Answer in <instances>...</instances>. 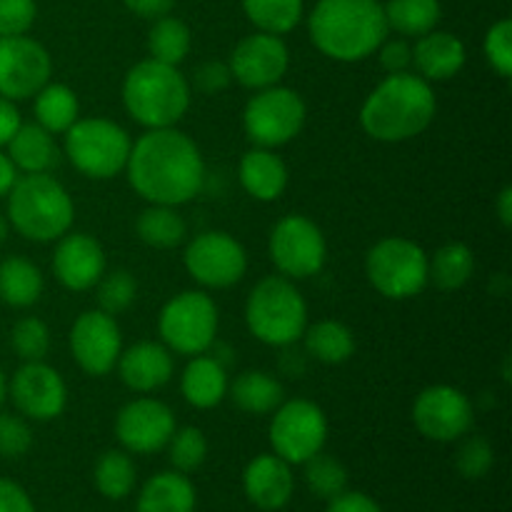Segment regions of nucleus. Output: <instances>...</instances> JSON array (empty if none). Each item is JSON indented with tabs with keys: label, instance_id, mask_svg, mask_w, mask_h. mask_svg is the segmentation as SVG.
Returning <instances> with one entry per match:
<instances>
[{
	"label": "nucleus",
	"instance_id": "nucleus-43",
	"mask_svg": "<svg viewBox=\"0 0 512 512\" xmlns=\"http://www.w3.org/2000/svg\"><path fill=\"white\" fill-rule=\"evenodd\" d=\"M483 53L490 68L500 75V78H510L512 75V20L503 18L495 25H490L483 40Z\"/></svg>",
	"mask_w": 512,
	"mask_h": 512
},
{
	"label": "nucleus",
	"instance_id": "nucleus-20",
	"mask_svg": "<svg viewBox=\"0 0 512 512\" xmlns=\"http://www.w3.org/2000/svg\"><path fill=\"white\" fill-rule=\"evenodd\" d=\"M105 273V250L93 235L65 233L53 253V275L63 288L83 293L98 285Z\"/></svg>",
	"mask_w": 512,
	"mask_h": 512
},
{
	"label": "nucleus",
	"instance_id": "nucleus-35",
	"mask_svg": "<svg viewBox=\"0 0 512 512\" xmlns=\"http://www.w3.org/2000/svg\"><path fill=\"white\" fill-rule=\"evenodd\" d=\"M193 33L180 18L165 15L153 20V28L148 33V53L150 58L165 65H180L190 53Z\"/></svg>",
	"mask_w": 512,
	"mask_h": 512
},
{
	"label": "nucleus",
	"instance_id": "nucleus-40",
	"mask_svg": "<svg viewBox=\"0 0 512 512\" xmlns=\"http://www.w3.org/2000/svg\"><path fill=\"white\" fill-rule=\"evenodd\" d=\"M10 345L23 363H38L50 350V330L40 318H20L10 330Z\"/></svg>",
	"mask_w": 512,
	"mask_h": 512
},
{
	"label": "nucleus",
	"instance_id": "nucleus-51",
	"mask_svg": "<svg viewBox=\"0 0 512 512\" xmlns=\"http://www.w3.org/2000/svg\"><path fill=\"white\" fill-rule=\"evenodd\" d=\"M20 123H23V120H20V113L18 108H15L13 100L0 95V148L8 145V140L13 138L15 130L20 128Z\"/></svg>",
	"mask_w": 512,
	"mask_h": 512
},
{
	"label": "nucleus",
	"instance_id": "nucleus-13",
	"mask_svg": "<svg viewBox=\"0 0 512 512\" xmlns=\"http://www.w3.org/2000/svg\"><path fill=\"white\" fill-rule=\"evenodd\" d=\"M185 270L203 288H233L248 273V253L233 235L208 230L195 235L183 253Z\"/></svg>",
	"mask_w": 512,
	"mask_h": 512
},
{
	"label": "nucleus",
	"instance_id": "nucleus-11",
	"mask_svg": "<svg viewBox=\"0 0 512 512\" xmlns=\"http://www.w3.org/2000/svg\"><path fill=\"white\" fill-rule=\"evenodd\" d=\"M268 253L275 270L288 280L318 275L328 260V243L318 225L305 215H285L270 230Z\"/></svg>",
	"mask_w": 512,
	"mask_h": 512
},
{
	"label": "nucleus",
	"instance_id": "nucleus-29",
	"mask_svg": "<svg viewBox=\"0 0 512 512\" xmlns=\"http://www.w3.org/2000/svg\"><path fill=\"white\" fill-rule=\"evenodd\" d=\"M300 340H305V350L310 358L325 365L348 363L355 353L353 330L340 320H318L305 328Z\"/></svg>",
	"mask_w": 512,
	"mask_h": 512
},
{
	"label": "nucleus",
	"instance_id": "nucleus-21",
	"mask_svg": "<svg viewBox=\"0 0 512 512\" xmlns=\"http://www.w3.org/2000/svg\"><path fill=\"white\" fill-rule=\"evenodd\" d=\"M243 488L250 503L260 510H283L290 503L295 490L293 470L290 463L278 458L275 453L258 455L250 460L243 473Z\"/></svg>",
	"mask_w": 512,
	"mask_h": 512
},
{
	"label": "nucleus",
	"instance_id": "nucleus-36",
	"mask_svg": "<svg viewBox=\"0 0 512 512\" xmlns=\"http://www.w3.org/2000/svg\"><path fill=\"white\" fill-rule=\"evenodd\" d=\"M243 13L260 33L285 35L303 20L305 0H243Z\"/></svg>",
	"mask_w": 512,
	"mask_h": 512
},
{
	"label": "nucleus",
	"instance_id": "nucleus-27",
	"mask_svg": "<svg viewBox=\"0 0 512 512\" xmlns=\"http://www.w3.org/2000/svg\"><path fill=\"white\" fill-rule=\"evenodd\" d=\"M198 495L188 475L178 470L158 473L143 485L138 495V512H193Z\"/></svg>",
	"mask_w": 512,
	"mask_h": 512
},
{
	"label": "nucleus",
	"instance_id": "nucleus-34",
	"mask_svg": "<svg viewBox=\"0 0 512 512\" xmlns=\"http://www.w3.org/2000/svg\"><path fill=\"white\" fill-rule=\"evenodd\" d=\"M475 273V255L465 243H448L430 258V283L440 290H460Z\"/></svg>",
	"mask_w": 512,
	"mask_h": 512
},
{
	"label": "nucleus",
	"instance_id": "nucleus-49",
	"mask_svg": "<svg viewBox=\"0 0 512 512\" xmlns=\"http://www.w3.org/2000/svg\"><path fill=\"white\" fill-rule=\"evenodd\" d=\"M325 512H383L380 505L373 498H368L365 493H340L338 498L328 500V510Z\"/></svg>",
	"mask_w": 512,
	"mask_h": 512
},
{
	"label": "nucleus",
	"instance_id": "nucleus-30",
	"mask_svg": "<svg viewBox=\"0 0 512 512\" xmlns=\"http://www.w3.org/2000/svg\"><path fill=\"white\" fill-rule=\"evenodd\" d=\"M43 288V273L28 258L13 255L0 263V300L10 308L35 305L43 295Z\"/></svg>",
	"mask_w": 512,
	"mask_h": 512
},
{
	"label": "nucleus",
	"instance_id": "nucleus-4",
	"mask_svg": "<svg viewBox=\"0 0 512 512\" xmlns=\"http://www.w3.org/2000/svg\"><path fill=\"white\" fill-rule=\"evenodd\" d=\"M193 88L178 65L148 58L135 63L123 80V105L143 128H175L188 113Z\"/></svg>",
	"mask_w": 512,
	"mask_h": 512
},
{
	"label": "nucleus",
	"instance_id": "nucleus-10",
	"mask_svg": "<svg viewBox=\"0 0 512 512\" xmlns=\"http://www.w3.org/2000/svg\"><path fill=\"white\" fill-rule=\"evenodd\" d=\"M308 118V108L300 93L283 85L255 90L253 98L245 103L243 128L250 143L258 148H280L300 135Z\"/></svg>",
	"mask_w": 512,
	"mask_h": 512
},
{
	"label": "nucleus",
	"instance_id": "nucleus-26",
	"mask_svg": "<svg viewBox=\"0 0 512 512\" xmlns=\"http://www.w3.org/2000/svg\"><path fill=\"white\" fill-rule=\"evenodd\" d=\"M8 158L18 173H50L60 163V150L55 135L38 123H20L8 140Z\"/></svg>",
	"mask_w": 512,
	"mask_h": 512
},
{
	"label": "nucleus",
	"instance_id": "nucleus-37",
	"mask_svg": "<svg viewBox=\"0 0 512 512\" xmlns=\"http://www.w3.org/2000/svg\"><path fill=\"white\" fill-rule=\"evenodd\" d=\"M95 488L103 498L108 500H123L133 493L135 488V465L128 453L120 450H108L100 455L95 463Z\"/></svg>",
	"mask_w": 512,
	"mask_h": 512
},
{
	"label": "nucleus",
	"instance_id": "nucleus-32",
	"mask_svg": "<svg viewBox=\"0 0 512 512\" xmlns=\"http://www.w3.org/2000/svg\"><path fill=\"white\" fill-rule=\"evenodd\" d=\"M135 233L150 248L170 250L183 243L185 235H188V225L173 205L150 203L135 220Z\"/></svg>",
	"mask_w": 512,
	"mask_h": 512
},
{
	"label": "nucleus",
	"instance_id": "nucleus-16",
	"mask_svg": "<svg viewBox=\"0 0 512 512\" xmlns=\"http://www.w3.org/2000/svg\"><path fill=\"white\" fill-rule=\"evenodd\" d=\"M233 80L248 90H263L278 85L290 68V53L283 35L253 33L245 35L233 48L228 60Z\"/></svg>",
	"mask_w": 512,
	"mask_h": 512
},
{
	"label": "nucleus",
	"instance_id": "nucleus-3",
	"mask_svg": "<svg viewBox=\"0 0 512 512\" xmlns=\"http://www.w3.org/2000/svg\"><path fill=\"white\" fill-rule=\"evenodd\" d=\"M438 100L418 73L388 75L360 108V128L380 143H405L430 128Z\"/></svg>",
	"mask_w": 512,
	"mask_h": 512
},
{
	"label": "nucleus",
	"instance_id": "nucleus-39",
	"mask_svg": "<svg viewBox=\"0 0 512 512\" xmlns=\"http://www.w3.org/2000/svg\"><path fill=\"white\" fill-rule=\"evenodd\" d=\"M168 458L178 473H195L208 458V438L200 428H175L173 438L168 440Z\"/></svg>",
	"mask_w": 512,
	"mask_h": 512
},
{
	"label": "nucleus",
	"instance_id": "nucleus-31",
	"mask_svg": "<svg viewBox=\"0 0 512 512\" xmlns=\"http://www.w3.org/2000/svg\"><path fill=\"white\" fill-rule=\"evenodd\" d=\"M388 30L403 35V38H420L438 28L443 18L440 0H388L383 5Z\"/></svg>",
	"mask_w": 512,
	"mask_h": 512
},
{
	"label": "nucleus",
	"instance_id": "nucleus-41",
	"mask_svg": "<svg viewBox=\"0 0 512 512\" xmlns=\"http://www.w3.org/2000/svg\"><path fill=\"white\" fill-rule=\"evenodd\" d=\"M138 298V283H135L133 273L128 270H113V273H103L98 280V305L103 313L120 315L130 308Z\"/></svg>",
	"mask_w": 512,
	"mask_h": 512
},
{
	"label": "nucleus",
	"instance_id": "nucleus-14",
	"mask_svg": "<svg viewBox=\"0 0 512 512\" xmlns=\"http://www.w3.org/2000/svg\"><path fill=\"white\" fill-rule=\"evenodd\" d=\"M473 403L453 385H430L415 398L413 423L428 440L453 443L473 428Z\"/></svg>",
	"mask_w": 512,
	"mask_h": 512
},
{
	"label": "nucleus",
	"instance_id": "nucleus-6",
	"mask_svg": "<svg viewBox=\"0 0 512 512\" xmlns=\"http://www.w3.org/2000/svg\"><path fill=\"white\" fill-rule=\"evenodd\" d=\"M245 323L260 343L288 348L298 343L308 328V303L293 280L270 275L260 280L248 295Z\"/></svg>",
	"mask_w": 512,
	"mask_h": 512
},
{
	"label": "nucleus",
	"instance_id": "nucleus-1",
	"mask_svg": "<svg viewBox=\"0 0 512 512\" xmlns=\"http://www.w3.org/2000/svg\"><path fill=\"white\" fill-rule=\"evenodd\" d=\"M125 173L130 188L143 200L178 208L203 190L205 160L183 130L155 128L135 140Z\"/></svg>",
	"mask_w": 512,
	"mask_h": 512
},
{
	"label": "nucleus",
	"instance_id": "nucleus-23",
	"mask_svg": "<svg viewBox=\"0 0 512 512\" xmlns=\"http://www.w3.org/2000/svg\"><path fill=\"white\" fill-rule=\"evenodd\" d=\"M465 60H468V50L458 35L435 28L415 38L413 68L428 83L455 78L463 70Z\"/></svg>",
	"mask_w": 512,
	"mask_h": 512
},
{
	"label": "nucleus",
	"instance_id": "nucleus-2",
	"mask_svg": "<svg viewBox=\"0 0 512 512\" xmlns=\"http://www.w3.org/2000/svg\"><path fill=\"white\" fill-rule=\"evenodd\" d=\"M308 33L325 58L360 63L380 48L390 30L380 0H318Z\"/></svg>",
	"mask_w": 512,
	"mask_h": 512
},
{
	"label": "nucleus",
	"instance_id": "nucleus-54",
	"mask_svg": "<svg viewBox=\"0 0 512 512\" xmlns=\"http://www.w3.org/2000/svg\"><path fill=\"white\" fill-rule=\"evenodd\" d=\"M10 233V223H8V215L0 213V243H5V238H8Z\"/></svg>",
	"mask_w": 512,
	"mask_h": 512
},
{
	"label": "nucleus",
	"instance_id": "nucleus-25",
	"mask_svg": "<svg viewBox=\"0 0 512 512\" xmlns=\"http://www.w3.org/2000/svg\"><path fill=\"white\" fill-rule=\"evenodd\" d=\"M240 185L245 188V193L253 195L260 203H273L288 188V165L283 163L280 155H275L270 148H258L255 145L253 150L240 158L238 168Z\"/></svg>",
	"mask_w": 512,
	"mask_h": 512
},
{
	"label": "nucleus",
	"instance_id": "nucleus-9",
	"mask_svg": "<svg viewBox=\"0 0 512 512\" xmlns=\"http://www.w3.org/2000/svg\"><path fill=\"white\" fill-rule=\"evenodd\" d=\"M218 305L203 290H185L163 305L158 333L165 348L178 355H203L218 335Z\"/></svg>",
	"mask_w": 512,
	"mask_h": 512
},
{
	"label": "nucleus",
	"instance_id": "nucleus-38",
	"mask_svg": "<svg viewBox=\"0 0 512 512\" xmlns=\"http://www.w3.org/2000/svg\"><path fill=\"white\" fill-rule=\"evenodd\" d=\"M305 483H308L310 493L318 495L323 500L338 498L340 493L348 490V470L333 455H325L320 450L310 460H305Z\"/></svg>",
	"mask_w": 512,
	"mask_h": 512
},
{
	"label": "nucleus",
	"instance_id": "nucleus-50",
	"mask_svg": "<svg viewBox=\"0 0 512 512\" xmlns=\"http://www.w3.org/2000/svg\"><path fill=\"white\" fill-rule=\"evenodd\" d=\"M123 3L130 13L145 20L165 18V15L173 13L175 8V0H123Z\"/></svg>",
	"mask_w": 512,
	"mask_h": 512
},
{
	"label": "nucleus",
	"instance_id": "nucleus-42",
	"mask_svg": "<svg viewBox=\"0 0 512 512\" xmlns=\"http://www.w3.org/2000/svg\"><path fill=\"white\" fill-rule=\"evenodd\" d=\"M495 463V450L493 445L488 443L480 435H470V438L463 440V445L458 448V455H455V468L463 478L468 480H480L490 473Z\"/></svg>",
	"mask_w": 512,
	"mask_h": 512
},
{
	"label": "nucleus",
	"instance_id": "nucleus-52",
	"mask_svg": "<svg viewBox=\"0 0 512 512\" xmlns=\"http://www.w3.org/2000/svg\"><path fill=\"white\" fill-rule=\"evenodd\" d=\"M15 180H18V170H15V165L10 163L8 153H0V198H5V195L10 193Z\"/></svg>",
	"mask_w": 512,
	"mask_h": 512
},
{
	"label": "nucleus",
	"instance_id": "nucleus-18",
	"mask_svg": "<svg viewBox=\"0 0 512 512\" xmlns=\"http://www.w3.org/2000/svg\"><path fill=\"white\" fill-rule=\"evenodd\" d=\"M8 395L23 418L38 420V423L55 420L58 415H63L65 405H68L65 380L60 378L58 370L45 365L43 360L20 365L8 383Z\"/></svg>",
	"mask_w": 512,
	"mask_h": 512
},
{
	"label": "nucleus",
	"instance_id": "nucleus-5",
	"mask_svg": "<svg viewBox=\"0 0 512 512\" xmlns=\"http://www.w3.org/2000/svg\"><path fill=\"white\" fill-rule=\"evenodd\" d=\"M8 223L25 240L33 243H53L63 238L75 218V205L68 190L50 173L18 175L10 188Z\"/></svg>",
	"mask_w": 512,
	"mask_h": 512
},
{
	"label": "nucleus",
	"instance_id": "nucleus-12",
	"mask_svg": "<svg viewBox=\"0 0 512 512\" xmlns=\"http://www.w3.org/2000/svg\"><path fill=\"white\" fill-rule=\"evenodd\" d=\"M328 440V418L313 400L295 398L280 403L273 410L270 423V445L278 458L290 465H303L325 448Z\"/></svg>",
	"mask_w": 512,
	"mask_h": 512
},
{
	"label": "nucleus",
	"instance_id": "nucleus-15",
	"mask_svg": "<svg viewBox=\"0 0 512 512\" xmlns=\"http://www.w3.org/2000/svg\"><path fill=\"white\" fill-rule=\"evenodd\" d=\"M50 53L28 35L0 38V95L8 100H28L50 83Z\"/></svg>",
	"mask_w": 512,
	"mask_h": 512
},
{
	"label": "nucleus",
	"instance_id": "nucleus-53",
	"mask_svg": "<svg viewBox=\"0 0 512 512\" xmlns=\"http://www.w3.org/2000/svg\"><path fill=\"white\" fill-rule=\"evenodd\" d=\"M495 210H498V218L503 223V228H510L512 225V188L505 185L498 195V203H495Z\"/></svg>",
	"mask_w": 512,
	"mask_h": 512
},
{
	"label": "nucleus",
	"instance_id": "nucleus-7",
	"mask_svg": "<svg viewBox=\"0 0 512 512\" xmlns=\"http://www.w3.org/2000/svg\"><path fill=\"white\" fill-rule=\"evenodd\" d=\"M365 275L383 298H415L430 283V255L410 238L390 235L368 250Z\"/></svg>",
	"mask_w": 512,
	"mask_h": 512
},
{
	"label": "nucleus",
	"instance_id": "nucleus-8",
	"mask_svg": "<svg viewBox=\"0 0 512 512\" xmlns=\"http://www.w3.org/2000/svg\"><path fill=\"white\" fill-rule=\"evenodd\" d=\"M65 155L78 173L93 180L115 178L128 163L130 140L128 130L108 118L75 120L65 130Z\"/></svg>",
	"mask_w": 512,
	"mask_h": 512
},
{
	"label": "nucleus",
	"instance_id": "nucleus-17",
	"mask_svg": "<svg viewBox=\"0 0 512 512\" xmlns=\"http://www.w3.org/2000/svg\"><path fill=\"white\" fill-rule=\"evenodd\" d=\"M70 353L83 373L93 378L108 375L123 353V335L113 315L103 310H88L78 315L70 328Z\"/></svg>",
	"mask_w": 512,
	"mask_h": 512
},
{
	"label": "nucleus",
	"instance_id": "nucleus-28",
	"mask_svg": "<svg viewBox=\"0 0 512 512\" xmlns=\"http://www.w3.org/2000/svg\"><path fill=\"white\" fill-rule=\"evenodd\" d=\"M228 395L243 413L250 415L273 413V410L285 400L283 385L278 383V378L265 373V370H248V373H240L238 378L233 380V385H228Z\"/></svg>",
	"mask_w": 512,
	"mask_h": 512
},
{
	"label": "nucleus",
	"instance_id": "nucleus-47",
	"mask_svg": "<svg viewBox=\"0 0 512 512\" xmlns=\"http://www.w3.org/2000/svg\"><path fill=\"white\" fill-rule=\"evenodd\" d=\"M233 83V75H230V68L225 63H203L195 68L193 73V83L190 88H198L200 93L205 95H215L220 90H225L228 85Z\"/></svg>",
	"mask_w": 512,
	"mask_h": 512
},
{
	"label": "nucleus",
	"instance_id": "nucleus-33",
	"mask_svg": "<svg viewBox=\"0 0 512 512\" xmlns=\"http://www.w3.org/2000/svg\"><path fill=\"white\" fill-rule=\"evenodd\" d=\"M35 98V123L53 135L65 133L80 118L78 95L63 83H45Z\"/></svg>",
	"mask_w": 512,
	"mask_h": 512
},
{
	"label": "nucleus",
	"instance_id": "nucleus-19",
	"mask_svg": "<svg viewBox=\"0 0 512 512\" xmlns=\"http://www.w3.org/2000/svg\"><path fill=\"white\" fill-rule=\"evenodd\" d=\"M175 433V415L163 400L138 398L123 405L115 418V435L128 453L150 455L168 445Z\"/></svg>",
	"mask_w": 512,
	"mask_h": 512
},
{
	"label": "nucleus",
	"instance_id": "nucleus-48",
	"mask_svg": "<svg viewBox=\"0 0 512 512\" xmlns=\"http://www.w3.org/2000/svg\"><path fill=\"white\" fill-rule=\"evenodd\" d=\"M0 512H35V505L18 483L0 478Z\"/></svg>",
	"mask_w": 512,
	"mask_h": 512
},
{
	"label": "nucleus",
	"instance_id": "nucleus-45",
	"mask_svg": "<svg viewBox=\"0 0 512 512\" xmlns=\"http://www.w3.org/2000/svg\"><path fill=\"white\" fill-rule=\"evenodd\" d=\"M35 0H0V38L25 35L35 23Z\"/></svg>",
	"mask_w": 512,
	"mask_h": 512
},
{
	"label": "nucleus",
	"instance_id": "nucleus-44",
	"mask_svg": "<svg viewBox=\"0 0 512 512\" xmlns=\"http://www.w3.org/2000/svg\"><path fill=\"white\" fill-rule=\"evenodd\" d=\"M33 445V430L23 415L0 413V458H23Z\"/></svg>",
	"mask_w": 512,
	"mask_h": 512
},
{
	"label": "nucleus",
	"instance_id": "nucleus-24",
	"mask_svg": "<svg viewBox=\"0 0 512 512\" xmlns=\"http://www.w3.org/2000/svg\"><path fill=\"white\" fill-rule=\"evenodd\" d=\"M228 370L215 355H193L180 378V393L185 403L198 410L218 408L228 395Z\"/></svg>",
	"mask_w": 512,
	"mask_h": 512
},
{
	"label": "nucleus",
	"instance_id": "nucleus-46",
	"mask_svg": "<svg viewBox=\"0 0 512 512\" xmlns=\"http://www.w3.org/2000/svg\"><path fill=\"white\" fill-rule=\"evenodd\" d=\"M375 53H378L380 68L388 75L408 73L413 68V45L405 38H385Z\"/></svg>",
	"mask_w": 512,
	"mask_h": 512
},
{
	"label": "nucleus",
	"instance_id": "nucleus-55",
	"mask_svg": "<svg viewBox=\"0 0 512 512\" xmlns=\"http://www.w3.org/2000/svg\"><path fill=\"white\" fill-rule=\"evenodd\" d=\"M5 398H8V378H5V373L0 370V408H3Z\"/></svg>",
	"mask_w": 512,
	"mask_h": 512
},
{
	"label": "nucleus",
	"instance_id": "nucleus-22",
	"mask_svg": "<svg viewBox=\"0 0 512 512\" xmlns=\"http://www.w3.org/2000/svg\"><path fill=\"white\" fill-rule=\"evenodd\" d=\"M115 368H118L125 388H130L133 393H153L173 378V353L163 343L145 340V343L123 350Z\"/></svg>",
	"mask_w": 512,
	"mask_h": 512
}]
</instances>
